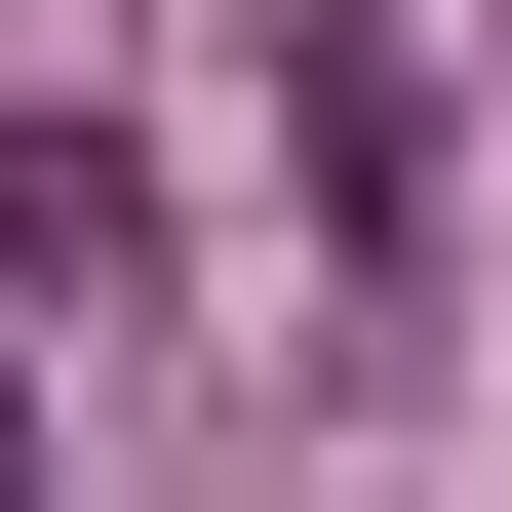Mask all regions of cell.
Instances as JSON below:
<instances>
[{
  "mask_svg": "<svg viewBox=\"0 0 512 512\" xmlns=\"http://www.w3.org/2000/svg\"><path fill=\"white\" fill-rule=\"evenodd\" d=\"M158 276V197H119V119H0V316H119Z\"/></svg>",
  "mask_w": 512,
  "mask_h": 512,
  "instance_id": "obj_2",
  "label": "cell"
},
{
  "mask_svg": "<svg viewBox=\"0 0 512 512\" xmlns=\"http://www.w3.org/2000/svg\"><path fill=\"white\" fill-rule=\"evenodd\" d=\"M0 512H40V355H0Z\"/></svg>",
  "mask_w": 512,
  "mask_h": 512,
  "instance_id": "obj_3",
  "label": "cell"
},
{
  "mask_svg": "<svg viewBox=\"0 0 512 512\" xmlns=\"http://www.w3.org/2000/svg\"><path fill=\"white\" fill-rule=\"evenodd\" d=\"M276 197H316L355 316H434V40L394 0H276Z\"/></svg>",
  "mask_w": 512,
  "mask_h": 512,
  "instance_id": "obj_1",
  "label": "cell"
}]
</instances>
